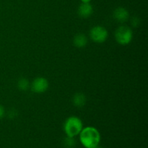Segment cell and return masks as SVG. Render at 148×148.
Listing matches in <instances>:
<instances>
[{
    "label": "cell",
    "instance_id": "6da1fadb",
    "mask_svg": "<svg viewBox=\"0 0 148 148\" xmlns=\"http://www.w3.org/2000/svg\"><path fill=\"white\" fill-rule=\"evenodd\" d=\"M79 140L85 148H95L99 145L101 134L95 127H86L79 133Z\"/></svg>",
    "mask_w": 148,
    "mask_h": 148
},
{
    "label": "cell",
    "instance_id": "7a4b0ae2",
    "mask_svg": "<svg viewBox=\"0 0 148 148\" xmlns=\"http://www.w3.org/2000/svg\"><path fill=\"white\" fill-rule=\"evenodd\" d=\"M82 122L77 116H70L66 119L64 124V130L67 137H75L79 134L82 130Z\"/></svg>",
    "mask_w": 148,
    "mask_h": 148
},
{
    "label": "cell",
    "instance_id": "3957f363",
    "mask_svg": "<svg viewBox=\"0 0 148 148\" xmlns=\"http://www.w3.org/2000/svg\"><path fill=\"white\" fill-rule=\"evenodd\" d=\"M115 38L117 43L122 46L129 44L133 38V33L127 26H120L115 32Z\"/></svg>",
    "mask_w": 148,
    "mask_h": 148
},
{
    "label": "cell",
    "instance_id": "277c9868",
    "mask_svg": "<svg viewBox=\"0 0 148 148\" xmlns=\"http://www.w3.org/2000/svg\"><path fill=\"white\" fill-rule=\"evenodd\" d=\"M90 36L92 41L98 43H103L106 40L108 33L106 29L101 25L94 26L90 31Z\"/></svg>",
    "mask_w": 148,
    "mask_h": 148
},
{
    "label": "cell",
    "instance_id": "5b68a950",
    "mask_svg": "<svg viewBox=\"0 0 148 148\" xmlns=\"http://www.w3.org/2000/svg\"><path fill=\"white\" fill-rule=\"evenodd\" d=\"M49 88V82L42 77H36L31 84V89L36 93H43Z\"/></svg>",
    "mask_w": 148,
    "mask_h": 148
},
{
    "label": "cell",
    "instance_id": "8992f818",
    "mask_svg": "<svg viewBox=\"0 0 148 148\" xmlns=\"http://www.w3.org/2000/svg\"><path fill=\"white\" fill-rule=\"evenodd\" d=\"M114 17L119 23H124L127 21L130 17L129 12L124 7H118L114 12Z\"/></svg>",
    "mask_w": 148,
    "mask_h": 148
},
{
    "label": "cell",
    "instance_id": "52a82bcc",
    "mask_svg": "<svg viewBox=\"0 0 148 148\" xmlns=\"http://www.w3.org/2000/svg\"><path fill=\"white\" fill-rule=\"evenodd\" d=\"M93 12V8L90 3H82L78 8V14L82 18H88Z\"/></svg>",
    "mask_w": 148,
    "mask_h": 148
},
{
    "label": "cell",
    "instance_id": "ba28073f",
    "mask_svg": "<svg viewBox=\"0 0 148 148\" xmlns=\"http://www.w3.org/2000/svg\"><path fill=\"white\" fill-rule=\"evenodd\" d=\"M73 43L77 48H84L88 43V38L82 33H78L74 38Z\"/></svg>",
    "mask_w": 148,
    "mask_h": 148
},
{
    "label": "cell",
    "instance_id": "9c48e42d",
    "mask_svg": "<svg viewBox=\"0 0 148 148\" xmlns=\"http://www.w3.org/2000/svg\"><path fill=\"white\" fill-rule=\"evenodd\" d=\"M73 104L77 108H82L86 103V96L82 92H77L72 98Z\"/></svg>",
    "mask_w": 148,
    "mask_h": 148
},
{
    "label": "cell",
    "instance_id": "30bf717a",
    "mask_svg": "<svg viewBox=\"0 0 148 148\" xmlns=\"http://www.w3.org/2000/svg\"><path fill=\"white\" fill-rule=\"evenodd\" d=\"M17 87L20 90L25 91L30 87V83H29L28 80L25 78H20L17 82Z\"/></svg>",
    "mask_w": 148,
    "mask_h": 148
},
{
    "label": "cell",
    "instance_id": "8fae6325",
    "mask_svg": "<svg viewBox=\"0 0 148 148\" xmlns=\"http://www.w3.org/2000/svg\"><path fill=\"white\" fill-rule=\"evenodd\" d=\"M64 145L66 148H72L75 145V140L74 137H67L64 140Z\"/></svg>",
    "mask_w": 148,
    "mask_h": 148
},
{
    "label": "cell",
    "instance_id": "7c38bea8",
    "mask_svg": "<svg viewBox=\"0 0 148 148\" xmlns=\"http://www.w3.org/2000/svg\"><path fill=\"white\" fill-rule=\"evenodd\" d=\"M140 24V20L137 17H134L132 19V25L134 27H138L139 25Z\"/></svg>",
    "mask_w": 148,
    "mask_h": 148
},
{
    "label": "cell",
    "instance_id": "4fadbf2b",
    "mask_svg": "<svg viewBox=\"0 0 148 148\" xmlns=\"http://www.w3.org/2000/svg\"><path fill=\"white\" fill-rule=\"evenodd\" d=\"M16 115H17V111H16L15 110L12 109V110H11L10 112H9L8 116L12 119V118H14V117H15Z\"/></svg>",
    "mask_w": 148,
    "mask_h": 148
},
{
    "label": "cell",
    "instance_id": "5bb4252c",
    "mask_svg": "<svg viewBox=\"0 0 148 148\" xmlns=\"http://www.w3.org/2000/svg\"><path fill=\"white\" fill-rule=\"evenodd\" d=\"M4 114H5V111H4V107L0 105V119L4 117Z\"/></svg>",
    "mask_w": 148,
    "mask_h": 148
},
{
    "label": "cell",
    "instance_id": "9a60e30c",
    "mask_svg": "<svg viewBox=\"0 0 148 148\" xmlns=\"http://www.w3.org/2000/svg\"><path fill=\"white\" fill-rule=\"evenodd\" d=\"M91 0H81L82 3H89Z\"/></svg>",
    "mask_w": 148,
    "mask_h": 148
},
{
    "label": "cell",
    "instance_id": "2e32d148",
    "mask_svg": "<svg viewBox=\"0 0 148 148\" xmlns=\"http://www.w3.org/2000/svg\"><path fill=\"white\" fill-rule=\"evenodd\" d=\"M95 148H100V147H95Z\"/></svg>",
    "mask_w": 148,
    "mask_h": 148
}]
</instances>
